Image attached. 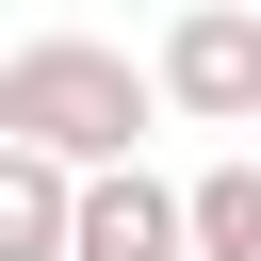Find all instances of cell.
<instances>
[{
    "mask_svg": "<svg viewBox=\"0 0 261 261\" xmlns=\"http://www.w3.org/2000/svg\"><path fill=\"white\" fill-rule=\"evenodd\" d=\"M163 114H179V98H163V65H130V49H98V33H16V49H0V130H16V147L130 163Z\"/></svg>",
    "mask_w": 261,
    "mask_h": 261,
    "instance_id": "1",
    "label": "cell"
},
{
    "mask_svg": "<svg viewBox=\"0 0 261 261\" xmlns=\"http://www.w3.org/2000/svg\"><path fill=\"white\" fill-rule=\"evenodd\" d=\"M147 65H163L179 130H261V0H179Z\"/></svg>",
    "mask_w": 261,
    "mask_h": 261,
    "instance_id": "2",
    "label": "cell"
},
{
    "mask_svg": "<svg viewBox=\"0 0 261 261\" xmlns=\"http://www.w3.org/2000/svg\"><path fill=\"white\" fill-rule=\"evenodd\" d=\"M82 261H196V179H147V147L82 163Z\"/></svg>",
    "mask_w": 261,
    "mask_h": 261,
    "instance_id": "3",
    "label": "cell"
},
{
    "mask_svg": "<svg viewBox=\"0 0 261 261\" xmlns=\"http://www.w3.org/2000/svg\"><path fill=\"white\" fill-rule=\"evenodd\" d=\"M0 261H82V163L0 130Z\"/></svg>",
    "mask_w": 261,
    "mask_h": 261,
    "instance_id": "4",
    "label": "cell"
},
{
    "mask_svg": "<svg viewBox=\"0 0 261 261\" xmlns=\"http://www.w3.org/2000/svg\"><path fill=\"white\" fill-rule=\"evenodd\" d=\"M196 261H261V147L196 163Z\"/></svg>",
    "mask_w": 261,
    "mask_h": 261,
    "instance_id": "5",
    "label": "cell"
}]
</instances>
